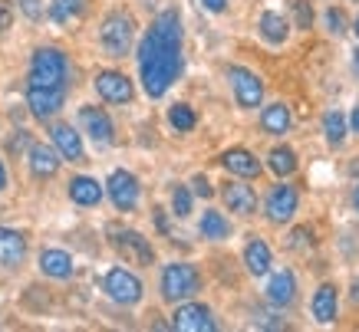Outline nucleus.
I'll return each mask as SVG.
<instances>
[{"instance_id":"obj_1","label":"nucleus","mask_w":359,"mask_h":332,"mask_svg":"<svg viewBox=\"0 0 359 332\" xmlns=\"http://www.w3.org/2000/svg\"><path fill=\"white\" fill-rule=\"evenodd\" d=\"M182 43H185V30H182L178 11L158 13L152 27L145 30L139 43V76L149 99H162L175 79L182 76L185 69Z\"/></svg>"},{"instance_id":"obj_2","label":"nucleus","mask_w":359,"mask_h":332,"mask_svg":"<svg viewBox=\"0 0 359 332\" xmlns=\"http://www.w3.org/2000/svg\"><path fill=\"white\" fill-rule=\"evenodd\" d=\"M27 86L36 89H69V60L56 46H40L30 60Z\"/></svg>"},{"instance_id":"obj_3","label":"nucleus","mask_w":359,"mask_h":332,"mask_svg":"<svg viewBox=\"0 0 359 332\" xmlns=\"http://www.w3.org/2000/svg\"><path fill=\"white\" fill-rule=\"evenodd\" d=\"M99 43L109 56H129L132 53V43H135V20L132 13L126 11H112L102 27H99Z\"/></svg>"},{"instance_id":"obj_4","label":"nucleus","mask_w":359,"mask_h":332,"mask_svg":"<svg viewBox=\"0 0 359 332\" xmlns=\"http://www.w3.org/2000/svg\"><path fill=\"white\" fill-rule=\"evenodd\" d=\"M158 289H162L165 303H185L201 289V273H198V267H191V263H168V267L162 270Z\"/></svg>"},{"instance_id":"obj_5","label":"nucleus","mask_w":359,"mask_h":332,"mask_svg":"<svg viewBox=\"0 0 359 332\" xmlns=\"http://www.w3.org/2000/svg\"><path fill=\"white\" fill-rule=\"evenodd\" d=\"M109 237H112V247L119 250L122 260H129V263H135V267H152L155 263L152 244H149L139 230H129V227H112Z\"/></svg>"},{"instance_id":"obj_6","label":"nucleus","mask_w":359,"mask_h":332,"mask_svg":"<svg viewBox=\"0 0 359 332\" xmlns=\"http://www.w3.org/2000/svg\"><path fill=\"white\" fill-rule=\"evenodd\" d=\"M102 293L109 296L112 303L119 306H135L142 300V279L126 267H112L106 277H102Z\"/></svg>"},{"instance_id":"obj_7","label":"nucleus","mask_w":359,"mask_h":332,"mask_svg":"<svg viewBox=\"0 0 359 332\" xmlns=\"http://www.w3.org/2000/svg\"><path fill=\"white\" fill-rule=\"evenodd\" d=\"M297 207H300V191L294 184H273L267 201H264V214L271 224H290Z\"/></svg>"},{"instance_id":"obj_8","label":"nucleus","mask_w":359,"mask_h":332,"mask_svg":"<svg viewBox=\"0 0 359 332\" xmlns=\"http://www.w3.org/2000/svg\"><path fill=\"white\" fill-rule=\"evenodd\" d=\"M228 79L241 109H257L264 102V83L257 73H250L244 66H228Z\"/></svg>"},{"instance_id":"obj_9","label":"nucleus","mask_w":359,"mask_h":332,"mask_svg":"<svg viewBox=\"0 0 359 332\" xmlns=\"http://www.w3.org/2000/svg\"><path fill=\"white\" fill-rule=\"evenodd\" d=\"M172 329L178 332H215L218 329V319L215 312L208 310L205 303H182L172 316Z\"/></svg>"},{"instance_id":"obj_10","label":"nucleus","mask_w":359,"mask_h":332,"mask_svg":"<svg viewBox=\"0 0 359 332\" xmlns=\"http://www.w3.org/2000/svg\"><path fill=\"white\" fill-rule=\"evenodd\" d=\"M106 191H109V201L116 204V211H132L139 204V178L126 168H116L106 181Z\"/></svg>"},{"instance_id":"obj_11","label":"nucleus","mask_w":359,"mask_h":332,"mask_svg":"<svg viewBox=\"0 0 359 332\" xmlns=\"http://www.w3.org/2000/svg\"><path fill=\"white\" fill-rule=\"evenodd\" d=\"M96 92L109 106H126V102H132V96H135V89H132V79L126 73H119V69H102V73L96 76Z\"/></svg>"},{"instance_id":"obj_12","label":"nucleus","mask_w":359,"mask_h":332,"mask_svg":"<svg viewBox=\"0 0 359 332\" xmlns=\"http://www.w3.org/2000/svg\"><path fill=\"white\" fill-rule=\"evenodd\" d=\"M79 125H83V132H86L93 141H99V145H109L112 135H116V125H112L109 112L99 109V106H83L79 109Z\"/></svg>"},{"instance_id":"obj_13","label":"nucleus","mask_w":359,"mask_h":332,"mask_svg":"<svg viewBox=\"0 0 359 332\" xmlns=\"http://www.w3.org/2000/svg\"><path fill=\"white\" fill-rule=\"evenodd\" d=\"M221 198H224V207L238 217H250L254 214V207H257V194H254L250 184H244V178H241V181H224L221 184Z\"/></svg>"},{"instance_id":"obj_14","label":"nucleus","mask_w":359,"mask_h":332,"mask_svg":"<svg viewBox=\"0 0 359 332\" xmlns=\"http://www.w3.org/2000/svg\"><path fill=\"white\" fill-rule=\"evenodd\" d=\"M66 102V89H36V86H27V106L36 118H53Z\"/></svg>"},{"instance_id":"obj_15","label":"nucleus","mask_w":359,"mask_h":332,"mask_svg":"<svg viewBox=\"0 0 359 332\" xmlns=\"http://www.w3.org/2000/svg\"><path fill=\"white\" fill-rule=\"evenodd\" d=\"M60 151L50 148V145H40V141H30V148H27V168H30L33 178H53L60 172Z\"/></svg>"},{"instance_id":"obj_16","label":"nucleus","mask_w":359,"mask_h":332,"mask_svg":"<svg viewBox=\"0 0 359 332\" xmlns=\"http://www.w3.org/2000/svg\"><path fill=\"white\" fill-rule=\"evenodd\" d=\"M50 139H53V148L60 151V158H66V161H83L86 158V151H83V135H79L73 125L56 122L53 129H50Z\"/></svg>"},{"instance_id":"obj_17","label":"nucleus","mask_w":359,"mask_h":332,"mask_svg":"<svg viewBox=\"0 0 359 332\" xmlns=\"http://www.w3.org/2000/svg\"><path fill=\"white\" fill-rule=\"evenodd\" d=\"M221 168L231 174H238V178H244V181H250V178H257V174L264 172V165L257 161V155L248 148H228L221 155Z\"/></svg>"},{"instance_id":"obj_18","label":"nucleus","mask_w":359,"mask_h":332,"mask_svg":"<svg viewBox=\"0 0 359 332\" xmlns=\"http://www.w3.org/2000/svg\"><path fill=\"white\" fill-rule=\"evenodd\" d=\"M27 260V237L13 227H0V267H20Z\"/></svg>"},{"instance_id":"obj_19","label":"nucleus","mask_w":359,"mask_h":332,"mask_svg":"<svg viewBox=\"0 0 359 332\" xmlns=\"http://www.w3.org/2000/svg\"><path fill=\"white\" fill-rule=\"evenodd\" d=\"M297 300V277L290 270H277L271 279H267V303L283 310V306H290Z\"/></svg>"},{"instance_id":"obj_20","label":"nucleus","mask_w":359,"mask_h":332,"mask_svg":"<svg viewBox=\"0 0 359 332\" xmlns=\"http://www.w3.org/2000/svg\"><path fill=\"white\" fill-rule=\"evenodd\" d=\"M273 263L271 247L264 244L261 237H248V247H244V267H248L250 277H267Z\"/></svg>"},{"instance_id":"obj_21","label":"nucleus","mask_w":359,"mask_h":332,"mask_svg":"<svg viewBox=\"0 0 359 332\" xmlns=\"http://www.w3.org/2000/svg\"><path fill=\"white\" fill-rule=\"evenodd\" d=\"M102 184L96 181V178H89V174H76L73 181H69V198H73V204H79V207H96L99 201H102Z\"/></svg>"},{"instance_id":"obj_22","label":"nucleus","mask_w":359,"mask_h":332,"mask_svg":"<svg viewBox=\"0 0 359 332\" xmlns=\"http://www.w3.org/2000/svg\"><path fill=\"white\" fill-rule=\"evenodd\" d=\"M40 270H43L50 279H69L76 267H73V257H69L66 250L50 247V250H43V254H40Z\"/></svg>"},{"instance_id":"obj_23","label":"nucleus","mask_w":359,"mask_h":332,"mask_svg":"<svg viewBox=\"0 0 359 332\" xmlns=\"http://www.w3.org/2000/svg\"><path fill=\"white\" fill-rule=\"evenodd\" d=\"M310 310H313V319L323 322V326L337 319V286H333V283H323V286L313 293V306H310Z\"/></svg>"},{"instance_id":"obj_24","label":"nucleus","mask_w":359,"mask_h":332,"mask_svg":"<svg viewBox=\"0 0 359 332\" xmlns=\"http://www.w3.org/2000/svg\"><path fill=\"white\" fill-rule=\"evenodd\" d=\"M261 129L267 135H283V132L290 129V109L283 106V102H271V106L261 109Z\"/></svg>"},{"instance_id":"obj_25","label":"nucleus","mask_w":359,"mask_h":332,"mask_svg":"<svg viewBox=\"0 0 359 332\" xmlns=\"http://www.w3.org/2000/svg\"><path fill=\"white\" fill-rule=\"evenodd\" d=\"M261 36L271 46L287 43V36H290V23H287V17H280L277 11H267L261 17Z\"/></svg>"},{"instance_id":"obj_26","label":"nucleus","mask_w":359,"mask_h":332,"mask_svg":"<svg viewBox=\"0 0 359 332\" xmlns=\"http://www.w3.org/2000/svg\"><path fill=\"white\" fill-rule=\"evenodd\" d=\"M86 13V0H50V20L66 27Z\"/></svg>"},{"instance_id":"obj_27","label":"nucleus","mask_w":359,"mask_h":332,"mask_svg":"<svg viewBox=\"0 0 359 332\" xmlns=\"http://www.w3.org/2000/svg\"><path fill=\"white\" fill-rule=\"evenodd\" d=\"M267 168H271L277 178H290V174L297 172V151L287 148V145L271 148V155H267Z\"/></svg>"},{"instance_id":"obj_28","label":"nucleus","mask_w":359,"mask_h":332,"mask_svg":"<svg viewBox=\"0 0 359 332\" xmlns=\"http://www.w3.org/2000/svg\"><path fill=\"white\" fill-rule=\"evenodd\" d=\"M198 230H201V237H205V240H228V237H231V224L224 221V214H218V211H215V207L201 214Z\"/></svg>"},{"instance_id":"obj_29","label":"nucleus","mask_w":359,"mask_h":332,"mask_svg":"<svg viewBox=\"0 0 359 332\" xmlns=\"http://www.w3.org/2000/svg\"><path fill=\"white\" fill-rule=\"evenodd\" d=\"M323 132H327V141L333 148H339L343 141H346V116L339 112V109H330L327 116H323Z\"/></svg>"},{"instance_id":"obj_30","label":"nucleus","mask_w":359,"mask_h":332,"mask_svg":"<svg viewBox=\"0 0 359 332\" xmlns=\"http://www.w3.org/2000/svg\"><path fill=\"white\" fill-rule=\"evenodd\" d=\"M168 122H172L175 132H191L198 125V116H195V109H191V106H185V102H175V106L168 109Z\"/></svg>"},{"instance_id":"obj_31","label":"nucleus","mask_w":359,"mask_h":332,"mask_svg":"<svg viewBox=\"0 0 359 332\" xmlns=\"http://www.w3.org/2000/svg\"><path fill=\"white\" fill-rule=\"evenodd\" d=\"M191 204H195L191 188H185V184H175V188H172V214L185 221V217L191 214Z\"/></svg>"},{"instance_id":"obj_32","label":"nucleus","mask_w":359,"mask_h":332,"mask_svg":"<svg viewBox=\"0 0 359 332\" xmlns=\"http://www.w3.org/2000/svg\"><path fill=\"white\" fill-rule=\"evenodd\" d=\"M294 17H297V27H300V30H310V27H313V11H310L306 0H297L294 4Z\"/></svg>"},{"instance_id":"obj_33","label":"nucleus","mask_w":359,"mask_h":332,"mask_svg":"<svg viewBox=\"0 0 359 332\" xmlns=\"http://www.w3.org/2000/svg\"><path fill=\"white\" fill-rule=\"evenodd\" d=\"M323 20H327V30L330 33H337V36H343V33H346V17H343V11H337V7H330Z\"/></svg>"},{"instance_id":"obj_34","label":"nucleus","mask_w":359,"mask_h":332,"mask_svg":"<svg viewBox=\"0 0 359 332\" xmlns=\"http://www.w3.org/2000/svg\"><path fill=\"white\" fill-rule=\"evenodd\" d=\"M17 4H20V11H23V17H27V20H40V17H43V0H17Z\"/></svg>"},{"instance_id":"obj_35","label":"nucleus","mask_w":359,"mask_h":332,"mask_svg":"<svg viewBox=\"0 0 359 332\" xmlns=\"http://www.w3.org/2000/svg\"><path fill=\"white\" fill-rule=\"evenodd\" d=\"M13 23V7L7 4V0H0V33H7Z\"/></svg>"},{"instance_id":"obj_36","label":"nucleus","mask_w":359,"mask_h":332,"mask_svg":"<svg viewBox=\"0 0 359 332\" xmlns=\"http://www.w3.org/2000/svg\"><path fill=\"white\" fill-rule=\"evenodd\" d=\"M191 188H195L198 198H211V194H215V191H211V184H208L205 174H195V178H191Z\"/></svg>"},{"instance_id":"obj_37","label":"nucleus","mask_w":359,"mask_h":332,"mask_svg":"<svg viewBox=\"0 0 359 332\" xmlns=\"http://www.w3.org/2000/svg\"><path fill=\"white\" fill-rule=\"evenodd\" d=\"M23 145H30V135H27V132H17V139H11V151L17 155Z\"/></svg>"},{"instance_id":"obj_38","label":"nucleus","mask_w":359,"mask_h":332,"mask_svg":"<svg viewBox=\"0 0 359 332\" xmlns=\"http://www.w3.org/2000/svg\"><path fill=\"white\" fill-rule=\"evenodd\" d=\"M201 4H205L211 13H224V11H228V0H201Z\"/></svg>"},{"instance_id":"obj_39","label":"nucleus","mask_w":359,"mask_h":332,"mask_svg":"<svg viewBox=\"0 0 359 332\" xmlns=\"http://www.w3.org/2000/svg\"><path fill=\"white\" fill-rule=\"evenodd\" d=\"M349 125H353V129H356V135H359V106L353 109V116H349Z\"/></svg>"},{"instance_id":"obj_40","label":"nucleus","mask_w":359,"mask_h":332,"mask_svg":"<svg viewBox=\"0 0 359 332\" xmlns=\"http://www.w3.org/2000/svg\"><path fill=\"white\" fill-rule=\"evenodd\" d=\"M7 188V168H4V161H0V191Z\"/></svg>"},{"instance_id":"obj_41","label":"nucleus","mask_w":359,"mask_h":332,"mask_svg":"<svg viewBox=\"0 0 359 332\" xmlns=\"http://www.w3.org/2000/svg\"><path fill=\"white\" fill-rule=\"evenodd\" d=\"M353 73L359 76V50H356V53H353Z\"/></svg>"},{"instance_id":"obj_42","label":"nucleus","mask_w":359,"mask_h":332,"mask_svg":"<svg viewBox=\"0 0 359 332\" xmlns=\"http://www.w3.org/2000/svg\"><path fill=\"white\" fill-rule=\"evenodd\" d=\"M349 296H353V300L359 303V279H356V283H353V293H349Z\"/></svg>"},{"instance_id":"obj_43","label":"nucleus","mask_w":359,"mask_h":332,"mask_svg":"<svg viewBox=\"0 0 359 332\" xmlns=\"http://www.w3.org/2000/svg\"><path fill=\"white\" fill-rule=\"evenodd\" d=\"M353 201H356V211H359V184H356V194H353Z\"/></svg>"},{"instance_id":"obj_44","label":"nucleus","mask_w":359,"mask_h":332,"mask_svg":"<svg viewBox=\"0 0 359 332\" xmlns=\"http://www.w3.org/2000/svg\"><path fill=\"white\" fill-rule=\"evenodd\" d=\"M356 36H359V17H356Z\"/></svg>"},{"instance_id":"obj_45","label":"nucleus","mask_w":359,"mask_h":332,"mask_svg":"<svg viewBox=\"0 0 359 332\" xmlns=\"http://www.w3.org/2000/svg\"><path fill=\"white\" fill-rule=\"evenodd\" d=\"M353 4H359V0H353Z\"/></svg>"}]
</instances>
